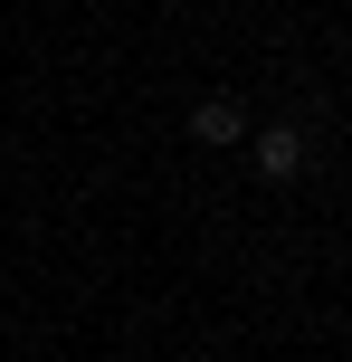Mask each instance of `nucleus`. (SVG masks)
<instances>
[{
  "label": "nucleus",
  "mask_w": 352,
  "mask_h": 362,
  "mask_svg": "<svg viewBox=\"0 0 352 362\" xmlns=\"http://www.w3.org/2000/svg\"><path fill=\"white\" fill-rule=\"evenodd\" d=\"M296 163H305V134H296V124H267V134H257V172H267V181H286Z\"/></svg>",
  "instance_id": "f257e3e1"
},
{
  "label": "nucleus",
  "mask_w": 352,
  "mask_h": 362,
  "mask_svg": "<svg viewBox=\"0 0 352 362\" xmlns=\"http://www.w3.org/2000/svg\"><path fill=\"white\" fill-rule=\"evenodd\" d=\"M190 134H200V144H238L248 124H238V105H229V95H210V105L190 115Z\"/></svg>",
  "instance_id": "f03ea898"
}]
</instances>
